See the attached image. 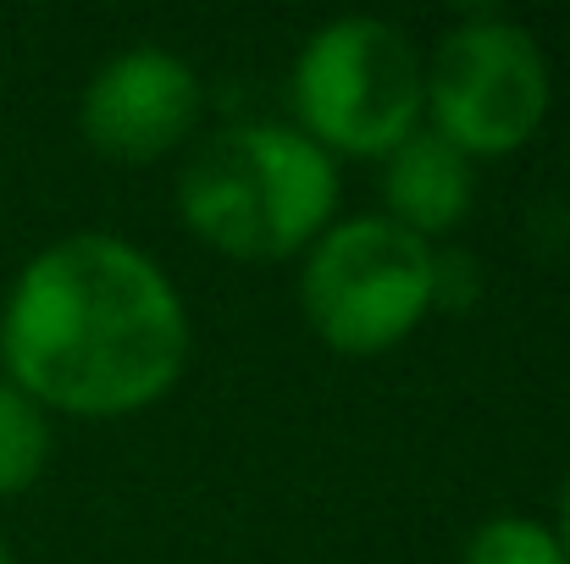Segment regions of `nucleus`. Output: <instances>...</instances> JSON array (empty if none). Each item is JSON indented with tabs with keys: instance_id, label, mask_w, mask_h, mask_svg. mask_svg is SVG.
Returning <instances> with one entry per match:
<instances>
[{
	"instance_id": "f03ea898",
	"label": "nucleus",
	"mask_w": 570,
	"mask_h": 564,
	"mask_svg": "<svg viewBox=\"0 0 570 564\" xmlns=\"http://www.w3.org/2000/svg\"><path fill=\"white\" fill-rule=\"evenodd\" d=\"M178 216L227 260H294L338 216V161L288 122L222 128L178 178Z\"/></svg>"
},
{
	"instance_id": "39448f33",
	"label": "nucleus",
	"mask_w": 570,
	"mask_h": 564,
	"mask_svg": "<svg viewBox=\"0 0 570 564\" xmlns=\"http://www.w3.org/2000/svg\"><path fill=\"white\" fill-rule=\"evenodd\" d=\"M421 100L432 133L465 161L510 156L549 122V56L521 22L471 17L432 44V61L421 67Z\"/></svg>"
},
{
	"instance_id": "0eeeda50",
	"label": "nucleus",
	"mask_w": 570,
	"mask_h": 564,
	"mask_svg": "<svg viewBox=\"0 0 570 564\" xmlns=\"http://www.w3.org/2000/svg\"><path fill=\"white\" fill-rule=\"evenodd\" d=\"M382 199L393 227L432 244L454 232L471 210V161L438 133L415 128L393 156H382Z\"/></svg>"
},
{
	"instance_id": "20e7f679",
	"label": "nucleus",
	"mask_w": 570,
	"mask_h": 564,
	"mask_svg": "<svg viewBox=\"0 0 570 564\" xmlns=\"http://www.w3.org/2000/svg\"><path fill=\"white\" fill-rule=\"evenodd\" d=\"M438 305V255L387 216L333 221L299 266V310L311 333L350 360L387 355Z\"/></svg>"
},
{
	"instance_id": "1a4fd4ad",
	"label": "nucleus",
	"mask_w": 570,
	"mask_h": 564,
	"mask_svg": "<svg viewBox=\"0 0 570 564\" xmlns=\"http://www.w3.org/2000/svg\"><path fill=\"white\" fill-rule=\"evenodd\" d=\"M465 564H570L554 526L532 515H493L471 532Z\"/></svg>"
},
{
	"instance_id": "7ed1b4c3",
	"label": "nucleus",
	"mask_w": 570,
	"mask_h": 564,
	"mask_svg": "<svg viewBox=\"0 0 570 564\" xmlns=\"http://www.w3.org/2000/svg\"><path fill=\"white\" fill-rule=\"evenodd\" d=\"M294 117L311 145L338 156H393L426 117L421 56L404 28L382 17L322 22L294 56Z\"/></svg>"
},
{
	"instance_id": "6e6552de",
	"label": "nucleus",
	"mask_w": 570,
	"mask_h": 564,
	"mask_svg": "<svg viewBox=\"0 0 570 564\" xmlns=\"http://www.w3.org/2000/svg\"><path fill=\"white\" fill-rule=\"evenodd\" d=\"M50 465V415L0 382V498L28 493Z\"/></svg>"
},
{
	"instance_id": "f257e3e1",
	"label": "nucleus",
	"mask_w": 570,
	"mask_h": 564,
	"mask_svg": "<svg viewBox=\"0 0 570 564\" xmlns=\"http://www.w3.org/2000/svg\"><path fill=\"white\" fill-rule=\"evenodd\" d=\"M0 366L45 415H139L189 366L184 294L117 232L56 238L17 271L0 305Z\"/></svg>"
},
{
	"instance_id": "9d476101",
	"label": "nucleus",
	"mask_w": 570,
	"mask_h": 564,
	"mask_svg": "<svg viewBox=\"0 0 570 564\" xmlns=\"http://www.w3.org/2000/svg\"><path fill=\"white\" fill-rule=\"evenodd\" d=\"M554 537H560V548H566V560H570V476H566V487H560V504H554Z\"/></svg>"
},
{
	"instance_id": "9b49d317",
	"label": "nucleus",
	"mask_w": 570,
	"mask_h": 564,
	"mask_svg": "<svg viewBox=\"0 0 570 564\" xmlns=\"http://www.w3.org/2000/svg\"><path fill=\"white\" fill-rule=\"evenodd\" d=\"M0 564H11V548H6V537H0Z\"/></svg>"
},
{
	"instance_id": "423d86ee",
	"label": "nucleus",
	"mask_w": 570,
	"mask_h": 564,
	"mask_svg": "<svg viewBox=\"0 0 570 564\" xmlns=\"http://www.w3.org/2000/svg\"><path fill=\"white\" fill-rule=\"evenodd\" d=\"M194 122H199V78L184 56L161 44H134L111 56L78 100L83 139L111 161H156L189 139Z\"/></svg>"
}]
</instances>
